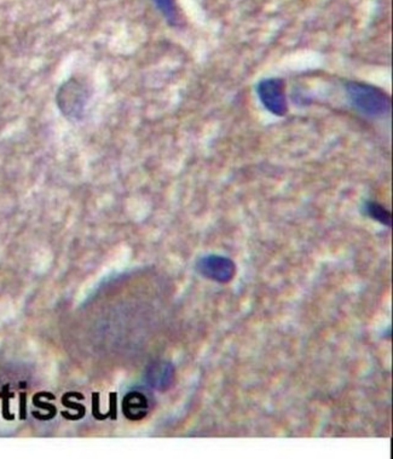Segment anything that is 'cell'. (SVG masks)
Returning <instances> with one entry per match:
<instances>
[{"instance_id":"obj_1","label":"cell","mask_w":393,"mask_h":459,"mask_svg":"<svg viewBox=\"0 0 393 459\" xmlns=\"http://www.w3.org/2000/svg\"><path fill=\"white\" fill-rule=\"evenodd\" d=\"M91 100V86L85 79L78 77L65 81L56 94V105L62 116L73 123L85 118Z\"/></svg>"},{"instance_id":"obj_2","label":"cell","mask_w":393,"mask_h":459,"mask_svg":"<svg viewBox=\"0 0 393 459\" xmlns=\"http://www.w3.org/2000/svg\"><path fill=\"white\" fill-rule=\"evenodd\" d=\"M351 105L358 112L368 117L386 116L391 108V100L384 90L361 82H347L345 84Z\"/></svg>"},{"instance_id":"obj_3","label":"cell","mask_w":393,"mask_h":459,"mask_svg":"<svg viewBox=\"0 0 393 459\" xmlns=\"http://www.w3.org/2000/svg\"><path fill=\"white\" fill-rule=\"evenodd\" d=\"M257 94L264 108L276 117H284L288 112L285 81L281 78L263 79L257 85Z\"/></svg>"},{"instance_id":"obj_4","label":"cell","mask_w":393,"mask_h":459,"mask_svg":"<svg viewBox=\"0 0 393 459\" xmlns=\"http://www.w3.org/2000/svg\"><path fill=\"white\" fill-rule=\"evenodd\" d=\"M203 265H205V273L218 281H229L235 275V264L229 258L209 257Z\"/></svg>"},{"instance_id":"obj_5","label":"cell","mask_w":393,"mask_h":459,"mask_svg":"<svg viewBox=\"0 0 393 459\" xmlns=\"http://www.w3.org/2000/svg\"><path fill=\"white\" fill-rule=\"evenodd\" d=\"M158 12L163 13L164 19L167 21L168 25L178 26L179 13L175 0H153Z\"/></svg>"},{"instance_id":"obj_6","label":"cell","mask_w":393,"mask_h":459,"mask_svg":"<svg viewBox=\"0 0 393 459\" xmlns=\"http://www.w3.org/2000/svg\"><path fill=\"white\" fill-rule=\"evenodd\" d=\"M364 212L377 222L385 224V226H391V213L380 204L367 202L364 204Z\"/></svg>"}]
</instances>
